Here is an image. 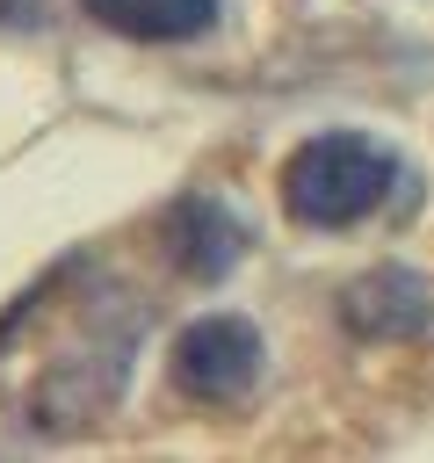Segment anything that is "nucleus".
<instances>
[{
  "instance_id": "nucleus-1",
  "label": "nucleus",
  "mask_w": 434,
  "mask_h": 463,
  "mask_svg": "<svg viewBox=\"0 0 434 463\" xmlns=\"http://www.w3.org/2000/svg\"><path fill=\"white\" fill-rule=\"evenodd\" d=\"M405 166L391 145L362 137V130H326L311 145L289 152L282 166V210L304 224V232H347L362 217H376L391 195H398Z\"/></svg>"
},
{
  "instance_id": "nucleus-2",
  "label": "nucleus",
  "mask_w": 434,
  "mask_h": 463,
  "mask_svg": "<svg viewBox=\"0 0 434 463\" xmlns=\"http://www.w3.org/2000/svg\"><path fill=\"white\" fill-rule=\"evenodd\" d=\"M260 333L246 326V318H195L181 340H174V383L188 391V398H210V405H231V398H246L253 391V376H260Z\"/></svg>"
},
{
  "instance_id": "nucleus-3",
  "label": "nucleus",
  "mask_w": 434,
  "mask_h": 463,
  "mask_svg": "<svg viewBox=\"0 0 434 463\" xmlns=\"http://www.w3.org/2000/svg\"><path fill=\"white\" fill-rule=\"evenodd\" d=\"M340 318H347L354 340H405V333H427L434 297H427V282H420L412 268H376V275L347 282Z\"/></svg>"
},
{
  "instance_id": "nucleus-4",
  "label": "nucleus",
  "mask_w": 434,
  "mask_h": 463,
  "mask_svg": "<svg viewBox=\"0 0 434 463\" xmlns=\"http://www.w3.org/2000/svg\"><path fill=\"white\" fill-rule=\"evenodd\" d=\"M80 7L130 43H195L217 22V0H80Z\"/></svg>"
}]
</instances>
